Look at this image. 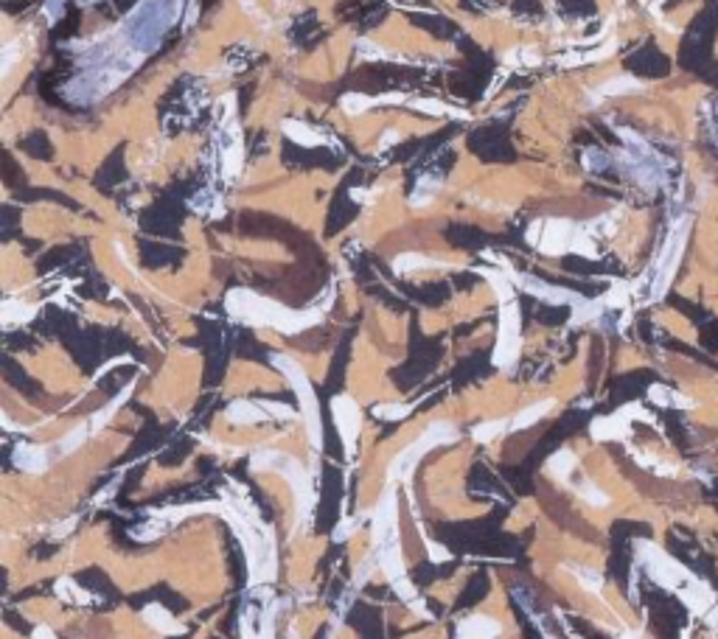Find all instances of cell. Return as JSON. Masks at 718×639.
<instances>
[{
  "label": "cell",
  "mask_w": 718,
  "mask_h": 639,
  "mask_svg": "<svg viewBox=\"0 0 718 639\" xmlns=\"http://www.w3.org/2000/svg\"><path fill=\"white\" fill-rule=\"evenodd\" d=\"M553 410V401L547 398V401H538L534 407H528V410H522L514 421H511V429H528V426H534L538 418H544L547 412Z\"/></svg>",
  "instance_id": "5bb4252c"
},
{
  "label": "cell",
  "mask_w": 718,
  "mask_h": 639,
  "mask_svg": "<svg viewBox=\"0 0 718 639\" xmlns=\"http://www.w3.org/2000/svg\"><path fill=\"white\" fill-rule=\"evenodd\" d=\"M528 241L538 247L541 253H550V255H558L564 250L573 247L576 241V228L573 222L567 219H550V222H534L531 230H528Z\"/></svg>",
  "instance_id": "277c9868"
},
{
  "label": "cell",
  "mask_w": 718,
  "mask_h": 639,
  "mask_svg": "<svg viewBox=\"0 0 718 639\" xmlns=\"http://www.w3.org/2000/svg\"><path fill=\"white\" fill-rule=\"evenodd\" d=\"M379 104H404L407 98L404 95H399V93H393V95H382V98H376Z\"/></svg>",
  "instance_id": "4dcf8cb0"
},
{
  "label": "cell",
  "mask_w": 718,
  "mask_h": 639,
  "mask_svg": "<svg viewBox=\"0 0 718 639\" xmlns=\"http://www.w3.org/2000/svg\"><path fill=\"white\" fill-rule=\"evenodd\" d=\"M373 104H379V101L370 98V95H362V93H348V95H343V110H345L348 115H359V112L370 110Z\"/></svg>",
  "instance_id": "ac0fdd59"
},
{
  "label": "cell",
  "mask_w": 718,
  "mask_h": 639,
  "mask_svg": "<svg viewBox=\"0 0 718 639\" xmlns=\"http://www.w3.org/2000/svg\"><path fill=\"white\" fill-rule=\"evenodd\" d=\"M581 497H586L589 502L598 505V507H600V505L609 502V500H606V494H600V491H595V488H589V485H583V488H581Z\"/></svg>",
  "instance_id": "f1b7e54d"
},
{
  "label": "cell",
  "mask_w": 718,
  "mask_h": 639,
  "mask_svg": "<svg viewBox=\"0 0 718 639\" xmlns=\"http://www.w3.org/2000/svg\"><path fill=\"white\" fill-rule=\"evenodd\" d=\"M34 639H56V637H53V631H51V628H45V625H40V628L34 631Z\"/></svg>",
  "instance_id": "1f68e13d"
},
{
  "label": "cell",
  "mask_w": 718,
  "mask_h": 639,
  "mask_svg": "<svg viewBox=\"0 0 718 639\" xmlns=\"http://www.w3.org/2000/svg\"><path fill=\"white\" fill-rule=\"evenodd\" d=\"M519 357V306L516 303H505L502 315H499V339H496V351H494V365L508 370Z\"/></svg>",
  "instance_id": "5b68a950"
},
{
  "label": "cell",
  "mask_w": 718,
  "mask_h": 639,
  "mask_svg": "<svg viewBox=\"0 0 718 639\" xmlns=\"http://www.w3.org/2000/svg\"><path fill=\"white\" fill-rule=\"evenodd\" d=\"M427 267H444V261H435V258H427V255H418V253H404L393 261V270L399 275L415 273V270H427Z\"/></svg>",
  "instance_id": "7c38bea8"
},
{
  "label": "cell",
  "mask_w": 718,
  "mask_h": 639,
  "mask_svg": "<svg viewBox=\"0 0 718 639\" xmlns=\"http://www.w3.org/2000/svg\"><path fill=\"white\" fill-rule=\"evenodd\" d=\"M331 410H334V421H337V429L348 446V452L354 449V438L359 432V423H362V415H359V407L354 404V398L348 396H337L331 401Z\"/></svg>",
  "instance_id": "52a82bcc"
},
{
  "label": "cell",
  "mask_w": 718,
  "mask_h": 639,
  "mask_svg": "<svg viewBox=\"0 0 718 639\" xmlns=\"http://www.w3.org/2000/svg\"><path fill=\"white\" fill-rule=\"evenodd\" d=\"M499 634H502L499 623L491 617H483V614L463 620L457 628V639H499Z\"/></svg>",
  "instance_id": "ba28073f"
},
{
  "label": "cell",
  "mask_w": 718,
  "mask_h": 639,
  "mask_svg": "<svg viewBox=\"0 0 718 639\" xmlns=\"http://www.w3.org/2000/svg\"><path fill=\"white\" fill-rule=\"evenodd\" d=\"M143 620H146L152 628H157L160 634H180V631H182V625H180L177 620H175L163 606H146V608H143Z\"/></svg>",
  "instance_id": "9c48e42d"
},
{
  "label": "cell",
  "mask_w": 718,
  "mask_h": 639,
  "mask_svg": "<svg viewBox=\"0 0 718 639\" xmlns=\"http://www.w3.org/2000/svg\"><path fill=\"white\" fill-rule=\"evenodd\" d=\"M415 110H421V112H427V115H454V118H469L466 112H460V110H454V107H447L444 101H435V98H415V101H410Z\"/></svg>",
  "instance_id": "2e32d148"
},
{
  "label": "cell",
  "mask_w": 718,
  "mask_h": 639,
  "mask_svg": "<svg viewBox=\"0 0 718 639\" xmlns=\"http://www.w3.org/2000/svg\"><path fill=\"white\" fill-rule=\"evenodd\" d=\"M283 135L289 137V140H295V143H301V146H320V143H326V137L320 135L317 130L301 124V121H283Z\"/></svg>",
  "instance_id": "30bf717a"
},
{
  "label": "cell",
  "mask_w": 718,
  "mask_h": 639,
  "mask_svg": "<svg viewBox=\"0 0 718 639\" xmlns=\"http://www.w3.org/2000/svg\"><path fill=\"white\" fill-rule=\"evenodd\" d=\"M373 415L382 418V421H399V418L410 415V407H404V404H376Z\"/></svg>",
  "instance_id": "44dd1931"
},
{
  "label": "cell",
  "mask_w": 718,
  "mask_h": 639,
  "mask_svg": "<svg viewBox=\"0 0 718 639\" xmlns=\"http://www.w3.org/2000/svg\"><path fill=\"white\" fill-rule=\"evenodd\" d=\"M239 163H241V146L236 143L230 152H224V166H227V174H236V171H239Z\"/></svg>",
  "instance_id": "4316f807"
},
{
  "label": "cell",
  "mask_w": 718,
  "mask_h": 639,
  "mask_svg": "<svg viewBox=\"0 0 718 639\" xmlns=\"http://www.w3.org/2000/svg\"><path fill=\"white\" fill-rule=\"evenodd\" d=\"M508 429V423L505 421H486V423H480V426H474V440H480V443H489L494 438H499L502 432Z\"/></svg>",
  "instance_id": "d6986e66"
},
{
  "label": "cell",
  "mask_w": 718,
  "mask_h": 639,
  "mask_svg": "<svg viewBox=\"0 0 718 639\" xmlns=\"http://www.w3.org/2000/svg\"><path fill=\"white\" fill-rule=\"evenodd\" d=\"M88 432H90L88 426H79V429H73V432H71V435H68V438H65V440H62V443H59V452H62V455H68V452H73V449H79V446H82V443H85V438H88Z\"/></svg>",
  "instance_id": "7402d4cb"
},
{
  "label": "cell",
  "mask_w": 718,
  "mask_h": 639,
  "mask_svg": "<svg viewBox=\"0 0 718 639\" xmlns=\"http://www.w3.org/2000/svg\"><path fill=\"white\" fill-rule=\"evenodd\" d=\"M130 390H132V387H127V390H124V393H121V396H118V398H115V404H110V407H104V410H101V412H98V415H95V418H93V429H101V426H104V423H107V418H110V415H113V412H115V410H118V407H121V404H124V401H127V396H130Z\"/></svg>",
  "instance_id": "cb8c5ba5"
},
{
  "label": "cell",
  "mask_w": 718,
  "mask_h": 639,
  "mask_svg": "<svg viewBox=\"0 0 718 639\" xmlns=\"http://www.w3.org/2000/svg\"><path fill=\"white\" fill-rule=\"evenodd\" d=\"M454 440H457V429H454L452 423H444V421L432 423L410 449H404L402 455L396 457V463H393V468H390V477H402V480H407L424 452H430V449H435V446H441V443H454Z\"/></svg>",
  "instance_id": "3957f363"
},
{
  "label": "cell",
  "mask_w": 718,
  "mask_h": 639,
  "mask_svg": "<svg viewBox=\"0 0 718 639\" xmlns=\"http://www.w3.org/2000/svg\"><path fill=\"white\" fill-rule=\"evenodd\" d=\"M227 418H230L233 423H256V421L264 418V407H256V404H250V401H233V404L227 407Z\"/></svg>",
  "instance_id": "4fadbf2b"
},
{
  "label": "cell",
  "mask_w": 718,
  "mask_h": 639,
  "mask_svg": "<svg viewBox=\"0 0 718 639\" xmlns=\"http://www.w3.org/2000/svg\"><path fill=\"white\" fill-rule=\"evenodd\" d=\"M227 309L230 315L239 320H247L250 325H272L283 334H298L303 328L314 325L317 320L323 317L320 309H309V312H289L272 300H264L247 289H233L227 295Z\"/></svg>",
  "instance_id": "6da1fadb"
},
{
  "label": "cell",
  "mask_w": 718,
  "mask_h": 639,
  "mask_svg": "<svg viewBox=\"0 0 718 639\" xmlns=\"http://www.w3.org/2000/svg\"><path fill=\"white\" fill-rule=\"evenodd\" d=\"M637 88H640V82H634V79H628V76H620V79H612V82L603 85V95H618V93L637 90Z\"/></svg>",
  "instance_id": "603a6c76"
},
{
  "label": "cell",
  "mask_w": 718,
  "mask_h": 639,
  "mask_svg": "<svg viewBox=\"0 0 718 639\" xmlns=\"http://www.w3.org/2000/svg\"><path fill=\"white\" fill-rule=\"evenodd\" d=\"M483 275L491 280L494 286H496V292H499V297L508 303V300H511V283H514V280H511V278H505V275H499V273H489V270H486Z\"/></svg>",
  "instance_id": "d4e9b609"
},
{
  "label": "cell",
  "mask_w": 718,
  "mask_h": 639,
  "mask_svg": "<svg viewBox=\"0 0 718 639\" xmlns=\"http://www.w3.org/2000/svg\"><path fill=\"white\" fill-rule=\"evenodd\" d=\"M626 432V423H623V415H615V418H600L592 423V435L595 438H620Z\"/></svg>",
  "instance_id": "9a60e30c"
},
{
  "label": "cell",
  "mask_w": 718,
  "mask_h": 639,
  "mask_svg": "<svg viewBox=\"0 0 718 639\" xmlns=\"http://www.w3.org/2000/svg\"><path fill=\"white\" fill-rule=\"evenodd\" d=\"M396 140H399V132H396V130H387V132H385V137L379 140V146H382V149H387V146H393Z\"/></svg>",
  "instance_id": "f546056e"
},
{
  "label": "cell",
  "mask_w": 718,
  "mask_h": 639,
  "mask_svg": "<svg viewBox=\"0 0 718 639\" xmlns=\"http://www.w3.org/2000/svg\"><path fill=\"white\" fill-rule=\"evenodd\" d=\"M261 407H264V412H272L275 418H292V410H289L286 404H275V401H264Z\"/></svg>",
  "instance_id": "83f0119b"
},
{
  "label": "cell",
  "mask_w": 718,
  "mask_h": 639,
  "mask_svg": "<svg viewBox=\"0 0 718 639\" xmlns=\"http://www.w3.org/2000/svg\"><path fill=\"white\" fill-rule=\"evenodd\" d=\"M357 53L362 56V59H382V56H385V51H382V48H376L370 40H359Z\"/></svg>",
  "instance_id": "484cf974"
},
{
  "label": "cell",
  "mask_w": 718,
  "mask_h": 639,
  "mask_svg": "<svg viewBox=\"0 0 718 639\" xmlns=\"http://www.w3.org/2000/svg\"><path fill=\"white\" fill-rule=\"evenodd\" d=\"M272 365L281 367V370L286 373L289 384L295 387V393H298V398H301V407H303V415H306V426H309V435H312V443H314V446H320V443H323V426H320V410H317V398H314L312 384H309V379H306L303 367L298 365L295 359H289V357H281V354H275V357H272Z\"/></svg>",
  "instance_id": "7a4b0ae2"
},
{
  "label": "cell",
  "mask_w": 718,
  "mask_h": 639,
  "mask_svg": "<svg viewBox=\"0 0 718 639\" xmlns=\"http://www.w3.org/2000/svg\"><path fill=\"white\" fill-rule=\"evenodd\" d=\"M505 273H508V278L514 280V286H522L525 292L536 295V297L547 300V303H573V306L583 303L578 295H573V292H567V289H558V286H550V283H544V280H536V278H531V275L511 273L508 267H505Z\"/></svg>",
  "instance_id": "8992f818"
},
{
  "label": "cell",
  "mask_w": 718,
  "mask_h": 639,
  "mask_svg": "<svg viewBox=\"0 0 718 639\" xmlns=\"http://www.w3.org/2000/svg\"><path fill=\"white\" fill-rule=\"evenodd\" d=\"M31 317H34V306L14 303V300H6V303H3V322H6V325L26 322V320H31Z\"/></svg>",
  "instance_id": "e0dca14e"
},
{
  "label": "cell",
  "mask_w": 718,
  "mask_h": 639,
  "mask_svg": "<svg viewBox=\"0 0 718 639\" xmlns=\"http://www.w3.org/2000/svg\"><path fill=\"white\" fill-rule=\"evenodd\" d=\"M547 468H550V474H556V477L564 480V477L576 468V457L570 455V452H558V455L550 457V465H547Z\"/></svg>",
  "instance_id": "ffe728a7"
},
{
  "label": "cell",
  "mask_w": 718,
  "mask_h": 639,
  "mask_svg": "<svg viewBox=\"0 0 718 639\" xmlns=\"http://www.w3.org/2000/svg\"><path fill=\"white\" fill-rule=\"evenodd\" d=\"M14 463L20 465V468H26V471H43L45 465H48V457L40 446H20L17 452H14Z\"/></svg>",
  "instance_id": "8fae6325"
}]
</instances>
